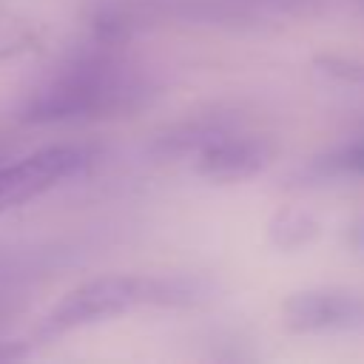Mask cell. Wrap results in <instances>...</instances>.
Listing matches in <instances>:
<instances>
[{
    "mask_svg": "<svg viewBox=\"0 0 364 364\" xmlns=\"http://www.w3.org/2000/svg\"><path fill=\"white\" fill-rule=\"evenodd\" d=\"M336 179H364V136L313 156L293 173V188H318Z\"/></svg>",
    "mask_w": 364,
    "mask_h": 364,
    "instance_id": "8992f818",
    "label": "cell"
},
{
    "mask_svg": "<svg viewBox=\"0 0 364 364\" xmlns=\"http://www.w3.org/2000/svg\"><path fill=\"white\" fill-rule=\"evenodd\" d=\"M94 162V151L77 142L46 145L9 165H0V213H9L57 185L80 176Z\"/></svg>",
    "mask_w": 364,
    "mask_h": 364,
    "instance_id": "3957f363",
    "label": "cell"
},
{
    "mask_svg": "<svg viewBox=\"0 0 364 364\" xmlns=\"http://www.w3.org/2000/svg\"><path fill=\"white\" fill-rule=\"evenodd\" d=\"M270 159H273V148L264 136H253L230 128L193 156V171L202 179L233 185L259 176L270 165Z\"/></svg>",
    "mask_w": 364,
    "mask_h": 364,
    "instance_id": "5b68a950",
    "label": "cell"
},
{
    "mask_svg": "<svg viewBox=\"0 0 364 364\" xmlns=\"http://www.w3.org/2000/svg\"><path fill=\"white\" fill-rule=\"evenodd\" d=\"M318 71L333 74L338 80H350V82H364V63L350 60V57H338V54H321L313 60Z\"/></svg>",
    "mask_w": 364,
    "mask_h": 364,
    "instance_id": "30bf717a",
    "label": "cell"
},
{
    "mask_svg": "<svg viewBox=\"0 0 364 364\" xmlns=\"http://www.w3.org/2000/svg\"><path fill=\"white\" fill-rule=\"evenodd\" d=\"M40 43H43V31L34 26V20L23 17L14 9L0 6V63L31 54Z\"/></svg>",
    "mask_w": 364,
    "mask_h": 364,
    "instance_id": "9c48e42d",
    "label": "cell"
},
{
    "mask_svg": "<svg viewBox=\"0 0 364 364\" xmlns=\"http://www.w3.org/2000/svg\"><path fill=\"white\" fill-rule=\"evenodd\" d=\"M156 97L151 74L119 54V46L100 43L54 68L23 102L28 125H80L111 117H131Z\"/></svg>",
    "mask_w": 364,
    "mask_h": 364,
    "instance_id": "6da1fadb",
    "label": "cell"
},
{
    "mask_svg": "<svg viewBox=\"0 0 364 364\" xmlns=\"http://www.w3.org/2000/svg\"><path fill=\"white\" fill-rule=\"evenodd\" d=\"M321 219H316L310 210L301 208H284L267 222V242L279 250H299L318 239Z\"/></svg>",
    "mask_w": 364,
    "mask_h": 364,
    "instance_id": "ba28073f",
    "label": "cell"
},
{
    "mask_svg": "<svg viewBox=\"0 0 364 364\" xmlns=\"http://www.w3.org/2000/svg\"><path fill=\"white\" fill-rule=\"evenodd\" d=\"M219 284L208 276L168 273V276H97L88 279L57 299V304L43 316L40 336L57 338L108 318H117L136 307H171L188 310L202 307L216 299Z\"/></svg>",
    "mask_w": 364,
    "mask_h": 364,
    "instance_id": "7a4b0ae2",
    "label": "cell"
},
{
    "mask_svg": "<svg viewBox=\"0 0 364 364\" xmlns=\"http://www.w3.org/2000/svg\"><path fill=\"white\" fill-rule=\"evenodd\" d=\"M344 242H347L350 250H355V253L364 256V216H358V219H353V222L347 225Z\"/></svg>",
    "mask_w": 364,
    "mask_h": 364,
    "instance_id": "7c38bea8",
    "label": "cell"
},
{
    "mask_svg": "<svg viewBox=\"0 0 364 364\" xmlns=\"http://www.w3.org/2000/svg\"><path fill=\"white\" fill-rule=\"evenodd\" d=\"M282 324L299 336L364 327V296L350 287H304L282 301Z\"/></svg>",
    "mask_w": 364,
    "mask_h": 364,
    "instance_id": "277c9868",
    "label": "cell"
},
{
    "mask_svg": "<svg viewBox=\"0 0 364 364\" xmlns=\"http://www.w3.org/2000/svg\"><path fill=\"white\" fill-rule=\"evenodd\" d=\"M233 125L222 117H210V114H199L191 119H182L176 125H171L168 131H162L154 142V151L171 159L179 156H196L208 142H213L216 136H222L225 131H230Z\"/></svg>",
    "mask_w": 364,
    "mask_h": 364,
    "instance_id": "52a82bcc",
    "label": "cell"
},
{
    "mask_svg": "<svg viewBox=\"0 0 364 364\" xmlns=\"http://www.w3.org/2000/svg\"><path fill=\"white\" fill-rule=\"evenodd\" d=\"M253 3L259 11L262 9H273V11H282V14H296V17H304V14H313L318 11V0H247Z\"/></svg>",
    "mask_w": 364,
    "mask_h": 364,
    "instance_id": "8fae6325",
    "label": "cell"
},
{
    "mask_svg": "<svg viewBox=\"0 0 364 364\" xmlns=\"http://www.w3.org/2000/svg\"><path fill=\"white\" fill-rule=\"evenodd\" d=\"M28 350L20 344V341H0V361H14V358H23Z\"/></svg>",
    "mask_w": 364,
    "mask_h": 364,
    "instance_id": "4fadbf2b",
    "label": "cell"
}]
</instances>
